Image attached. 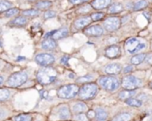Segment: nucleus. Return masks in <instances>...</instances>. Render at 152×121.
Listing matches in <instances>:
<instances>
[{"instance_id": "obj_1", "label": "nucleus", "mask_w": 152, "mask_h": 121, "mask_svg": "<svg viewBox=\"0 0 152 121\" xmlns=\"http://www.w3.org/2000/svg\"><path fill=\"white\" fill-rule=\"evenodd\" d=\"M57 78V71L55 69L46 66L39 70L37 73V79L41 85H49L55 81Z\"/></svg>"}, {"instance_id": "obj_2", "label": "nucleus", "mask_w": 152, "mask_h": 121, "mask_svg": "<svg viewBox=\"0 0 152 121\" xmlns=\"http://www.w3.org/2000/svg\"><path fill=\"white\" fill-rule=\"evenodd\" d=\"M98 92V87L94 83H88L84 85L78 91V96L82 100H90L93 99Z\"/></svg>"}, {"instance_id": "obj_3", "label": "nucleus", "mask_w": 152, "mask_h": 121, "mask_svg": "<svg viewBox=\"0 0 152 121\" xmlns=\"http://www.w3.org/2000/svg\"><path fill=\"white\" fill-rule=\"evenodd\" d=\"M79 91V87L76 84H69L63 86L58 90V96L62 99H70L75 97Z\"/></svg>"}, {"instance_id": "obj_4", "label": "nucleus", "mask_w": 152, "mask_h": 121, "mask_svg": "<svg viewBox=\"0 0 152 121\" xmlns=\"http://www.w3.org/2000/svg\"><path fill=\"white\" fill-rule=\"evenodd\" d=\"M99 84L103 89L110 91V92L115 91L119 87L118 79L111 76H105V77L100 78Z\"/></svg>"}, {"instance_id": "obj_5", "label": "nucleus", "mask_w": 152, "mask_h": 121, "mask_svg": "<svg viewBox=\"0 0 152 121\" xmlns=\"http://www.w3.org/2000/svg\"><path fill=\"white\" fill-rule=\"evenodd\" d=\"M28 76L25 72H15L12 74L8 80L7 85L11 87H19L27 82Z\"/></svg>"}, {"instance_id": "obj_6", "label": "nucleus", "mask_w": 152, "mask_h": 121, "mask_svg": "<svg viewBox=\"0 0 152 121\" xmlns=\"http://www.w3.org/2000/svg\"><path fill=\"white\" fill-rule=\"evenodd\" d=\"M142 80L133 75L126 76L122 80V87L126 90H135L139 88L142 86Z\"/></svg>"}, {"instance_id": "obj_7", "label": "nucleus", "mask_w": 152, "mask_h": 121, "mask_svg": "<svg viewBox=\"0 0 152 121\" xmlns=\"http://www.w3.org/2000/svg\"><path fill=\"white\" fill-rule=\"evenodd\" d=\"M120 25H121V21L118 17H109L103 22L104 29L109 32H113L118 30L120 28Z\"/></svg>"}, {"instance_id": "obj_8", "label": "nucleus", "mask_w": 152, "mask_h": 121, "mask_svg": "<svg viewBox=\"0 0 152 121\" xmlns=\"http://www.w3.org/2000/svg\"><path fill=\"white\" fill-rule=\"evenodd\" d=\"M37 63L43 67L50 66L54 62V57L50 54H39L35 58Z\"/></svg>"}, {"instance_id": "obj_9", "label": "nucleus", "mask_w": 152, "mask_h": 121, "mask_svg": "<svg viewBox=\"0 0 152 121\" xmlns=\"http://www.w3.org/2000/svg\"><path fill=\"white\" fill-rule=\"evenodd\" d=\"M103 29L102 26L100 25H93V26H90L88 28H86L85 30H84V33L88 36V37H100L103 34Z\"/></svg>"}, {"instance_id": "obj_10", "label": "nucleus", "mask_w": 152, "mask_h": 121, "mask_svg": "<svg viewBox=\"0 0 152 121\" xmlns=\"http://www.w3.org/2000/svg\"><path fill=\"white\" fill-rule=\"evenodd\" d=\"M120 55V47L117 45H112L105 50V56L109 59H116Z\"/></svg>"}, {"instance_id": "obj_11", "label": "nucleus", "mask_w": 152, "mask_h": 121, "mask_svg": "<svg viewBox=\"0 0 152 121\" xmlns=\"http://www.w3.org/2000/svg\"><path fill=\"white\" fill-rule=\"evenodd\" d=\"M91 21H92V19L89 16L80 17L74 21V26L76 29H84L86 26H88L91 23Z\"/></svg>"}, {"instance_id": "obj_12", "label": "nucleus", "mask_w": 152, "mask_h": 121, "mask_svg": "<svg viewBox=\"0 0 152 121\" xmlns=\"http://www.w3.org/2000/svg\"><path fill=\"white\" fill-rule=\"evenodd\" d=\"M122 70V66L118 63H112L109 64L105 68V72L109 75H117L120 73Z\"/></svg>"}, {"instance_id": "obj_13", "label": "nucleus", "mask_w": 152, "mask_h": 121, "mask_svg": "<svg viewBox=\"0 0 152 121\" xmlns=\"http://www.w3.org/2000/svg\"><path fill=\"white\" fill-rule=\"evenodd\" d=\"M112 0H94L91 3V5L96 9V10H101L108 7L111 4Z\"/></svg>"}, {"instance_id": "obj_14", "label": "nucleus", "mask_w": 152, "mask_h": 121, "mask_svg": "<svg viewBox=\"0 0 152 121\" xmlns=\"http://www.w3.org/2000/svg\"><path fill=\"white\" fill-rule=\"evenodd\" d=\"M68 35H69L68 29L67 28H62V29H57V30H53L52 37L54 40H56V39L59 40V39H61V38H64V37H68Z\"/></svg>"}, {"instance_id": "obj_15", "label": "nucleus", "mask_w": 152, "mask_h": 121, "mask_svg": "<svg viewBox=\"0 0 152 121\" xmlns=\"http://www.w3.org/2000/svg\"><path fill=\"white\" fill-rule=\"evenodd\" d=\"M139 41L136 38H130L126 42V50L128 51L129 54H134L135 48L137 47V45H139Z\"/></svg>"}, {"instance_id": "obj_16", "label": "nucleus", "mask_w": 152, "mask_h": 121, "mask_svg": "<svg viewBox=\"0 0 152 121\" xmlns=\"http://www.w3.org/2000/svg\"><path fill=\"white\" fill-rule=\"evenodd\" d=\"M27 23H28V19L25 16L16 17L14 20L11 21V24L15 27H24Z\"/></svg>"}, {"instance_id": "obj_17", "label": "nucleus", "mask_w": 152, "mask_h": 121, "mask_svg": "<svg viewBox=\"0 0 152 121\" xmlns=\"http://www.w3.org/2000/svg\"><path fill=\"white\" fill-rule=\"evenodd\" d=\"M57 44L54 39L53 38H46L43 43H42V47L45 50H53L56 48Z\"/></svg>"}, {"instance_id": "obj_18", "label": "nucleus", "mask_w": 152, "mask_h": 121, "mask_svg": "<svg viewBox=\"0 0 152 121\" xmlns=\"http://www.w3.org/2000/svg\"><path fill=\"white\" fill-rule=\"evenodd\" d=\"M124 10V6L120 3H114L110 4L109 8V12L110 13H119Z\"/></svg>"}, {"instance_id": "obj_19", "label": "nucleus", "mask_w": 152, "mask_h": 121, "mask_svg": "<svg viewBox=\"0 0 152 121\" xmlns=\"http://www.w3.org/2000/svg\"><path fill=\"white\" fill-rule=\"evenodd\" d=\"M59 116L61 120H69L70 118V111L67 105L61 107L59 110Z\"/></svg>"}, {"instance_id": "obj_20", "label": "nucleus", "mask_w": 152, "mask_h": 121, "mask_svg": "<svg viewBox=\"0 0 152 121\" xmlns=\"http://www.w3.org/2000/svg\"><path fill=\"white\" fill-rule=\"evenodd\" d=\"M145 59H146V54H135L134 56L132 57V59H131V63L134 64V65H139V64H141Z\"/></svg>"}, {"instance_id": "obj_21", "label": "nucleus", "mask_w": 152, "mask_h": 121, "mask_svg": "<svg viewBox=\"0 0 152 121\" xmlns=\"http://www.w3.org/2000/svg\"><path fill=\"white\" fill-rule=\"evenodd\" d=\"M95 118L99 121H105L108 118V113L102 108H97L95 111Z\"/></svg>"}, {"instance_id": "obj_22", "label": "nucleus", "mask_w": 152, "mask_h": 121, "mask_svg": "<svg viewBox=\"0 0 152 121\" xmlns=\"http://www.w3.org/2000/svg\"><path fill=\"white\" fill-rule=\"evenodd\" d=\"M135 94H136L135 90H125V91H122L119 94L118 97H119V99L126 101V99H129V98L133 97Z\"/></svg>"}, {"instance_id": "obj_23", "label": "nucleus", "mask_w": 152, "mask_h": 121, "mask_svg": "<svg viewBox=\"0 0 152 121\" xmlns=\"http://www.w3.org/2000/svg\"><path fill=\"white\" fill-rule=\"evenodd\" d=\"M52 2L51 1H46V0H44V1H38L37 4H36V8L37 10H45V9H48L52 6Z\"/></svg>"}, {"instance_id": "obj_24", "label": "nucleus", "mask_w": 152, "mask_h": 121, "mask_svg": "<svg viewBox=\"0 0 152 121\" xmlns=\"http://www.w3.org/2000/svg\"><path fill=\"white\" fill-rule=\"evenodd\" d=\"M132 119V116L130 113H127V112H123V113H120L118 115H117L112 121H130Z\"/></svg>"}, {"instance_id": "obj_25", "label": "nucleus", "mask_w": 152, "mask_h": 121, "mask_svg": "<svg viewBox=\"0 0 152 121\" xmlns=\"http://www.w3.org/2000/svg\"><path fill=\"white\" fill-rule=\"evenodd\" d=\"M149 5V3L147 0H139L134 4V11H139L146 8Z\"/></svg>"}, {"instance_id": "obj_26", "label": "nucleus", "mask_w": 152, "mask_h": 121, "mask_svg": "<svg viewBox=\"0 0 152 121\" xmlns=\"http://www.w3.org/2000/svg\"><path fill=\"white\" fill-rule=\"evenodd\" d=\"M87 110V106L84 103H77L73 106V111L76 113H82Z\"/></svg>"}, {"instance_id": "obj_27", "label": "nucleus", "mask_w": 152, "mask_h": 121, "mask_svg": "<svg viewBox=\"0 0 152 121\" xmlns=\"http://www.w3.org/2000/svg\"><path fill=\"white\" fill-rule=\"evenodd\" d=\"M23 16L25 17H29V18H34L37 17L39 15V11L36 9H30V10H25L22 12Z\"/></svg>"}, {"instance_id": "obj_28", "label": "nucleus", "mask_w": 152, "mask_h": 121, "mask_svg": "<svg viewBox=\"0 0 152 121\" xmlns=\"http://www.w3.org/2000/svg\"><path fill=\"white\" fill-rule=\"evenodd\" d=\"M126 103L128 104L129 106H132V107H140V106H142V101L139 100V99L133 98V97H131L129 99H126Z\"/></svg>"}, {"instance_id": "obj_29", "label": "nucleus", "mask_w": 152, "mask_h": 121, "mask_svg": "<svg viewBox=\"0 0 152 121\" xmlns=\"http://www.w3.org/2000/svg\"><path fill=\"white\" fill-rule=\"evenodd\" d=\"M10 95V91L7 88H0V101H6Z\"/></svg>"}, {"instance_id": "obj_30", "label": "nucleus", "mask_w": 152, "mask_h": 121, "mask_svg": "<svg viewBox=\"0 0 152 121\" xmlns=\"http://www.w3.org/2000/svg\"><path fill=\"white\" fill-rule=\"evenodd\" d=\"M12 6V3L6 0H0V12L7 11Z\"/></svg>"}, {"instance_id": "obj_31", "label": "nucleus", "mask_w": 152, "mask_h": 121, "mask_svg": "<svg viewBox=\"0 0 152 121\" xmlns=\"http://www.w3.org/2000/svg\"><path fill=\"white\" fill-rule=\"evenodd\" d=\"M15 121H32V116L29 114H20L15 117Z\"/></svg>"}, {"instance_id": "obj_32", "label": "nucleus", "mask_w": 152, "mask_h": 121, "mask_svg": "<svg viewBox=\"0 0 152 121\" xmlns=\"http://www.w3.org/2000/svg\"><path fill=\"white\" fill-rule=\"evenodd\" d=\"M20 10L18 8H9L4 12V17H12L14 15H17L19 13Z\"/></svg>"}, {"instance_id": "obj_33", "label": "nucleus", "mask_w": 152, "mask_h": 121, "mask_svg": "<svg viewBox=\"0 0 152 121\" xmlns=\"http://www.w3.org/2000/svg\"><path fill=\"white\" fill-rule=\"evenodd\" d=\"M104 17V13L103 12H94L91 15V19L93 21H100Z\"/></svg>"}, {"instance_id": "obj_34", "label": "nucleus", "mask_w": 152, "mask_h": 121, "mask_svg": "<svg viewBox=\"0 0 152 121\" xmlns=\"http://www.w3.org/2000/svg\"><path fill=\"white\" fill-rule=\"evenodd\" d=\"M93 79V76L91 75H86L85 77H81L77 79V82L78 83H85V82H89Z\"/></svg>"}, {"instance_id": "obj_35", "label": "nucleus", "mask_w": 152, "mask_h": 121, "mask_svg": "<svg viewBox=\"0 0 152 121\" xmlns=\"http://www.w3.org/2000/svg\"><path fill=\"white\" fill-rule=\"evenodd\" d=\"M75 120H76V121H88L89 120V119L87 118V116H86V114H84L83 112H82V113H78V114L76 116Z\"/></svg>"}, {"instance_id": "obj_36", "label": "nucleus", "mask_w": 152, "mask_h": 121, "mask_svg": "<svg viewBox=\"0 0 152 121\" xmlns=\"http://www.w3.org/2000/svg\"><path fill=\"white\" fill-rule=\"evenodd\" d=\"M55 16H56V12H53V11H47L44 14V18L45 19H51V18H53Z\"/></svg>"}, {"instance_id": "obj_37", "label": "nucleus", "mask_w": 152, "mask_h": 121, "mask_svg": "<svg viewBox=\"0 0 152 121\" xmlns=\"http://www.w3.org/2000/svg\"><path fill=\"white\" fill-rule=\"evenodd\" d=\"M69 60V55H64L61 60V64H64V65H68V62Z\"/></svg>"}, {"instance_id": "obj_38", "label": "nucleus", "mask_w": 152, "mask_h": 121, "mask_svg": "<svg viewBox=\"0 0 152 121\" xmlns=\"http://www.w3.org/2000/svg\"><path fill=\"white\" fill-rule=\"evenodd\" d=\"M69 3L73 4H83V3H86L89 0H69Z\"/></svg>"}, {"instance_id": "obj_39", "label": "nucleus", "mask_w": 152, "mask_h": 121, "mask_svg": "<svg viewBox=\"0 0 152 121\" xmlns=\"http://www.w3.org/2000/svg\"><path fill=\"white\" fill-rule=\"evenodd\" d=\"M87 118L89 119V120H92V119H94V118H95V111H88V113H87Z\"/></svg>"}, {"instance_id": "obj_40", "label": "nucleus", "mask_w": 152, "mask_h": 121, "mask_svg": "<svg viewBox=\"0 0 152 121\" xmlns=\"http://www.w3.org/2000/svg\"><path fill=\"white\" fill-rule=\"evenodd\" d=\"M132 70H133V66L128 65L124 69V73H129V72H132Z\"/></svg>"}, {"instance_id": "obj_41", "label": "nucleus", "mask_w": 152, "mask_h": 121, "mask_svg": "<svg viewBox=\"0 0 152 121\" xmlns=\"http://www.w3.org/2000/svg\"><path fill=\"white\" fill-rule=\"evenodd\" d=\"M47 95H48V92H47V91H44V92L41 93V96H42L43 98H46Z\"/></svg>"}, {"instance_id": "obj_42", "label": "nucleus", "mask_w": 152, "mask_h": 121, "mask_svg": "<svg viewBox=\"0 0 152 121\" xmlns=\"http://www.w3.org/2000/svg\"><path fill=\"white\" fill-rule=\"evenodd\" d=\"M146 61H147V62H148L149 64H151L152 65V54L151 55H150V56L147 58V60H146Z\"/></svg>"}, {"instance_id": "obj_43", "label": "nucleus", "mask_w": 152, "mask_h": 121, "mask_svg": "<svg viewBox=\"0 0 152 121\" xmlns=\"http://www.w3.org/2000/svg\"><path fill=\"white\" fill-rule=\"evenodd\" d=\"M25 60V57L24 56H19L18 58H17V61L19 62V61H24Z\"/></svg>"}, {"instance_id": "obj_44", "label": "nucleus", "mask_w": 152, "mask_h": 121, "mask_svg": "<svg viewBox=\"0 0 152 121\" xmlns=\"http://www.w3.org/2000/svg\"><path fill=\"white\" fill-rule=\"evenodd\" d=\"M3 83H4V78H3V77L0 76V86H1Z\"/></svg>"}, {"instance_id": "obj_45", "label": "nucleus", "mask_w": 152, "mask_h": 121, "mask_svg": "<svg viewBox=\"0 0 152 121\" xmlns=\"http://www.w3.org/2000/svg\"><path fill=\"white\" fill-rule=\"evenodd\" d=\"M4 115V112L3 111H0V118H2Z\"/></svg>"}, {"instance_id": "obj_46", "label": "nucleus", "mask_w": 152, "mask_h": 121, "mask_svg": "<svg viewBox=\"0 0 152 121\" xmlns=\"http://www.w3.org/2000/svg\"><path fill=\"white\" fill-rule=\"evenodd\" d=\"M69 77L70 78H73L75 77V75H74V74H69Z\"/></svg>"}, {"instance_id": "obj_47", "label": "nucleus", "mask_w": 152, "mask_h": 121, "mask_svg": "<svg viewBox=\"0 0 152 121\" xmlns=\"http://www.w3.org/2000/svg\"><path fill=\"white\" fill-rule=\"evenodd\" d=\"M150 87H151V88H152V81H151V84H150Z\"/></svg>"}, {"instance_id": "obj_48", "label": "nucleus", "mask_w": 152, "mask_h": 121, "mask_svg": "<svg viewBox=\"0 0 152 121\" xmlns=\"http://www.w3.org/2000/svg\"><path fill=\"white\" fill-rule=\"evenodd\" d=\"M28 1H30V2H33V1H36V0H28Z\"/></svg>"}, {"instance_id": "obj_49", "label": "nucleus", "mask_w": 152, "mask_h": 121, "mask_svg": "<svg viewBox=\"0 0 152 121\" xmlns=\"http://www.w3.org/2000/svg\"><path fill=\"white\" fill-rule=\"evenodd\" d=\"M151 121H152V118H151Z\"/></svg>"}, {"instance_id": "obj_50", "label": "nucleus", "mask_w": 152, "mask_h": 121, "mask_svg": "<svg viewBox=\"0 0 152 121\" xmlns=\"http://www.w3.org/2000/svg\"><path fill=\"white\" fill-rule=\"evenodd\" d=\"M151 2H152V0H151Z\"/></svg>"}]
</instances>
